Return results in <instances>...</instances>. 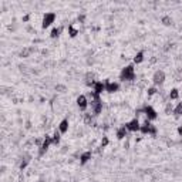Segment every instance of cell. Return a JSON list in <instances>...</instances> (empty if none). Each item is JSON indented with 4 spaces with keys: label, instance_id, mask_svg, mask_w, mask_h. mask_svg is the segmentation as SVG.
Listing matches in <instances>:
<instances>
[{
    "label": "cell",
    "instance_id": "obj_3",
    "mask_svg": "<svg viewBox=\"0 0 182 182\" xmlns=\"http://www.w3.org/2000/svg\"><path fill=\"white\" fill-rule=\"evenodd\" d=\"M144 113L145 115H147V118L150 120V121H154V120H156L158 118V113L155 111V108L151 107V105H144Z\"/></svg>",
    "mask_w": 182,
    "mask_h": 182
},
{
    "label": "cell",
    "instance_id": "obj_5",
    "mask_svg": "<svg viewBox=\"0 0 182 182\" xmlns=\"http://www.w3.org/2000/svg\"><path fill=\"white\" fill-rule=\"evenodd\" d=\"M77 105H78L80 110L86 111L87 108L90 107V101H88L87 96H78V97H77Z\"/></svg>",
    "mask_w": 182,
    "mask_h": 182
},
{
    "label": "cell",
    "instance_id": "obj_12",
    "mask_svg": "<svg viewBox=\"0 0 182 182\" xmlns=\"http://www.w3.org/2000/svg\"><path fill=\"white\" fill-rule=\"evenodd\" d=\"M34 51V48L33 47H26L23 48L22 51H20V57H23V59H27V57H30V54Z\"/></svg>",
    "mask_w": 182,
    "mask_h": 182
},
{
    "label": "cell",
    "instance_id": "obj_17",
    "mask_svg": "<svg viewBox=\"0 0 182 182\" xmlns=\"http://www.w3.org/2000/svg\"><path fill=\"white\" fill-rule=\"evenodd\" d=\"M172 114H175L177 117H179V115H182V102H179L177 107H174V113Z\"/></svg>",
    "mask_w": 182,
    "mask_h": 182
},
{
    "label": "cell",
    "instance_id": "obj_10",
    "mask_svg": "<svg viewBox=\"0 0 182 182\" xmlns=\"http://www.w3.org/2000/svg\"><path fill=\"white\" fill-rule=\"evenodd\" d=\"M91 156H93L91 151H86V152H83V154L80 155V164H81V165L87 164V162L91 159Z\"/></svg>",
    "mask_w": 182,
    "mask_h": 182
},
{
    "label": "cell",
    "instance_id": "obj_1",
    "mask_svg": "<svg viewBox=\"0 0 182 182\" xmlns=\"http://www.w3.org/2000/svg\"><path fill=\"white\" fill-rule=\"evenodd\" d=\"M120 78L123 81H132L135 78V70L132 65H127L124 67L121 74H120Z\"/></svg>",
    "mask_w": 182,
    "mask_h": 182
},
{
    "label": "cell",
    "instance_id": "obj_20",
    "mask_svg": "<svg viewBox=\"0 0 182 182\" xmlns=\"http://www.w3.org/2000/svg\"><path fill=\"white\" fill-rule=\"evenodd\" d=\"M108 145V138L107 137H102V139H101V147H107Z\"/></svg>",
    "mask_w": 182,
    "mask_h": 182
},
{
    "label": "cell",
    "instance_id": "obj_21",
    "mask_svg": "<svg viewBox=\"0 0 182 182\" xmlns=\"http://www.w3.org/2000/svg\"><path fill=\"white\" fill-rule=\"evenodd\" d=\"M56 90H59L60 93H63V91L65 90V87L64 86H57V87H56Z\"/></svg>",
    "mask_w": 182,
    "mask_h": 182
},
{
    "label": "cell",
    "instance_id": "obj_13",
    "mask_svg": "<svg viewBox=\"0 0 182 182\" xmlns=\"http://www.w3.org/2000/svg\"><path fill=\"white\" fill-rule=\"evenodd\" d=\"M144 51H138V53L134 56V63L135 64H139V63H142L144 61Z\"/></svg>",
    "mask_w": 182,
    "mask_h": 182
},
{
    "label": "cell",
    "instance_id": "obj_7",
    "mask_svg": "<svg viewBox=\"0 0 182 182\" xmlns=\"http://www.w3.org/2000/svg\"><path fill=\"white\" fill-rule=\"evenodd\" d=\"M120 90V84L118 83H114V81H105V91L107 93H117V91Z\"/></svg>",
    "mask_w": 182,
    "mask_h": 182
},
{
    "label": "cell",
    "instance_id": "obj_19",
    "mask_svg": "<svg viewBox=\"0 0 182 182\" xmlns=\"http://www.w3.org/2000/svg\"><path fill=\"white\" fill-rule=\"evenodd\" d=\"M156 93H158V90H156V87H150V88H147V94H148V97H152L155 96Z\"/></svg>",
    "mask_w": 182,
    "mask_h": 182
},
{
    "label": "cell",
    "instance_id": "obj_14",
    "mask_svg": "<svg viewBox=\"0 0 182 182\" xmlns=\"http://www.w3.org/2000/svg\"><path fill=\"white\" fill-rule=\"evenodd\" d=\"M168 98H169V100H178V98H179V91H178L177 88H172V90L169 91V94H168Z\"/></svg>",
    "mask_w": 182,
    "mask_h": 182
},
{
    "label": "cell",
    "instance_id": "obj_18",
    "mask_svg": "<svg viewBox=\"0 0 182 182\" xmlns=\"http://www.w3.org/2000/svg\"><path fill=\"white\" fill-rule=\"evenodd\" d=\"M161 22H162V24H164V26H171V24H172V19L169 16H164Z\"/></svg>",
    "mask_w": 182,
    "mask_h": 182
},
{
    "label": "cell",
    "instance_id": "obj_22",
    "mask_svg": "<svg viewBox=\"0 0 182 182\" xmlns=\"http://www.w3.org/2000/svg\"><path fill=\"white\" fill-rule=\"evenodd\" d=\"M178 134L182 135V125H179V127H178Z\"/></svg>",
    "mask_w": 182,
    "mask_h": 182
},
{
    "label": "cell",
    "instance_id": "obj_9",
    "mask_svg": "<svg viewBox=\"0 0 182 182\" xmlns=\"http://www.w3.org/2000/svg\"><path fill=\"white\" fill-rule=\"evenodd\" d=\"M128 129H127V127L125 125H123V127H120V128L117 129V138L118 139H124L128 137Z\"/></svg>",
    "mask_w": 182,
    "mask_h": 182
},
{
    "label": "cell",
    "instance_id": "obj_6",
    "mask_svg": "<svg viewBox=\"0 0 182 182\" xmlns=\"http://www.w3.org/2000/svg\"><path fill=\"white\" fill-rule=\"evenodd\" d=\"M125 127H127V129H128L129 132H137L141 128V124L134 118V120H131V121H128V123L125 124Z\"/></svg>",
    "mask_w": 182,
    "mask_h": 182
},
{
    "label": "cell",
    "instance_id": "obj_15",
    "mask_svg": "<svg viewBox=\"0 0 182 182\" xmlns=\"http://www.w3.org/2000/svg\"><path fill=\"white\" fill-rule=\"evenodd\" d=\"M61 27H53V30H51V33H50V37L51 38H57L60 36V33H61Z\"/></svg>",
    "mask_w": 182,
    "mask_h": 182
},
{
    "label": "cell",
    "instance_id": "obj_8",
    "mask_svg": "<svg viewBox=\"0 0 182 182\" xmlns=\"http://www.w3.org/2000/svg\"><path fill=\"white\" fill-rule=\"evenodd\" d=\"M93 91L97 93L98 96H101L102 93L105 91V83H102V81H96V84L93 86Z\"/></svg>",
    "mask_w": 182,
    "mask_h": 182
},
{
    "label": "cell",
    "instance_id": "obj_16",
    "mask_svg": "<svg viewBox=\"0 0 182 182\" xmlns=\"http://www.w3.org/2000/svg\"><path fill=\"white\" fill-rule=\"evenodd\" d=\"M51 138H53V144H59V142H60V138H61V132L59 131V128L54 131V134L51 135Z\"/></svg>",
    "mask_w": 182,
    "mask_h": 182
},
{
    "label": "cell",
    "instance_id": "obj_11",
    "mask_svg": "<svg viewBox=\"0 0 182 182\" xmlns=\"http://www.w3.org/2000/svg\"><path fill=\"white\" fill-rule=\"evenodd\" d=\"M68 125H70V123H68V120H63L61 123L59 124V131L61 132V134H65L67 131H68Z\"/></svg>",
    "mask_w": 182,
    "mask_h": 182
},
{
    "label": "cell",
    "instance_id": "obj_4",
    "mask_svg": "<svg viewBox=\"0 0 182 182\" xmlns=\"http://www.w3.org/2000/svg\"><path fill=\"white\" fill-rule=\"evenodd\" d=\"M54 20H56V14L54 13H46L43 17V22H41V27L47 29L48 26H51V23H54Z\"/></svg>",
    "mask_w": 182,
    "mask_h": 182
},
{
    "label": "cell",
    "instance_id": "obj_2",
    "mask_svg": "<svg viewBox=\"0 0 182 182\" xmlns=\"http://www.w3.org/2000/svg\"><path fill=\"white\" fill-rule=\"evenodd\" d=\"M152 83H154V86H155V87L162 86V84L165 83V73H164L162 70L155 71L154 75H152Z\"/></svg>",
    "mask_w": 182,
    "mask_h": 182
}]
</instances>
